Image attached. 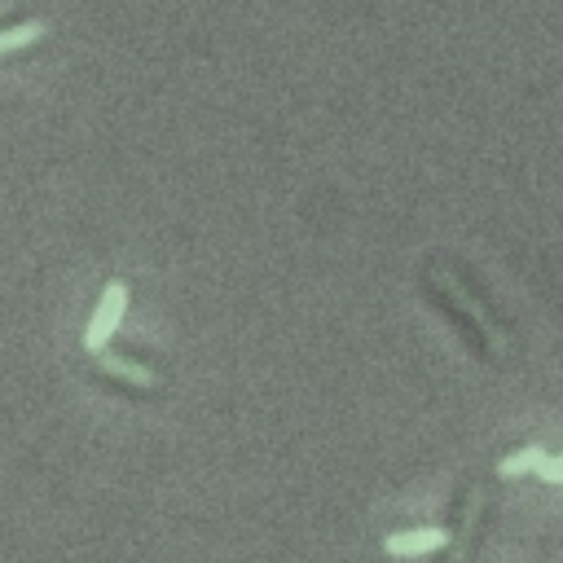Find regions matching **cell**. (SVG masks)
<instances>
[{"instance_id": "6", "label": "cell", "mask_w": 563, "mask_h": 563, "mask_svg": "<svg viewBox=\"0 0 563 563\" xmlns=\"http://www.w3.org/2000/svg\"><path fill=\"white\" fill-rule=\"evenodd\" d=\"M537 471H541V475H545V479H554V484H563V453H559V457H550V453H545V457H541V466H537Z\"/></svg>"}, {"instance_id": "1", "label": "cell", "mask_w": 563, "mask_h": 563, "mask_svg": "<svg viewBox=\"0 0 563 563\" xmlns=\"http://www.w3.org/2000/svg\"><path fill=\"white\" fill-rule=\"evenodd\" d=\"M123 308H128V282H110V286L101 290L92 317H88V330H84V347H88V352H101V347L110 343V334H114Z\"/></svg>"}, {"instance_id": "3", "label": "cell", "mask_w": 563, "mask_h": 563, "mask_svg": "<svg viewBox=\"0 0 563 563\" xmlns=\"http://www.w3.org/2000/svg\"><path fill=\"white\" fill-rule=\"evenodd\" d=\"M44 31H48L44 18H26V22H18V26H4V31H0V53H13V48L35 44Z\"/></svg>"}, {"instance_id": "4", "label": "cell", "mask_w": 563, "mask_h": 563, "mask_svg": "<svg viewBox=\"0 0 563 563\" xmlns=\"http://www.w3.org/2000/svg\"><path fill=\"white\" fill-rule=\"evenodd\" d=\"M541 457H545V449H541V444H523V449L506 453V457L497 462V471H501V475H523V471H537V466H541Z\"/></svg>"}, {"instance_id": "5", "label": "cell", "mask_w": 563, "mask_h": 563, "mask_svg": "<svg viewBox=\"0 0 563 563\" xmlns=\"http://www.w3.org/2000/svg\"><path fill=\"white\" fill-rule=\"evenodd\" d=\"M106 369H110V374H119V378H132L136 387H154V374H150L145 365H132V361H114V356H106Z\"/></svg>"}, {"instance_id": "2", "label": "cell", "mask_w": 563, "mask_h": 563, "mask_svg": "<svg viewBox=\"0 0 563 563\" xmlns=\"http://www.w3.org/2000/svg\"><path fill=\"white\" fill-rule=\"evenodd\" d=\"M444 545V532L440 528H418V532H391V537H383V550L387 554H431V550H440Z\"/></svg>"}]
</instances>
